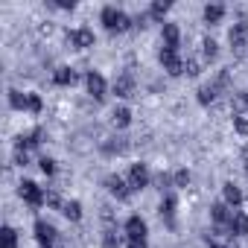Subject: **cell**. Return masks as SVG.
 <instances>
[{"instance_id":"obj_1","label":"cell","mask_w":248,"mask_h":248,"mask_svg":"<svg viewBox=\"0 0 248 248\" xmlns=\"http://www.w3.org/2000/svg\"><path fill=\"white\" fill-rule=\"evenodd\" d=\"M99 18H102V24H105L108 32H126L132 27V18L123 12V9H117V6H105Z\"/></svg>"},{"instance_id":"obj_2","label":"cell","mask_w":248,"mask_h":248,"mask_svg":"<svg viewBox=\"0 0 248 248\" xmlns=\"http://www.w3.org/2000/svg\"><path fill=\"white\" fill-rule=\"evenodd\" d=\"M228 41H231V50H233L236 59H248V24H245V21L233 24Z\"/></svg>"},{"instance_id":"obj_3","label":"cell","mask_w":248,"mask_h":248,"mask_svg":"<svg viewBox=\"0 0 248 248\" xmlns=\"http://www.w3.org/2000/svg\"><path fill=\"white\" fill-rule=\"evenodd\" d=\"M161 64H164V70L170 73V76H181L184 73V62H181V56H178V50H172V47H161Z\"/></svg>"},{"instance_id":"obj_4","label":"cell","mask_w":248,"mask_h":248,"mask_svg":"<svg viewBox=\"0 0 248 248\" xmlns=\"http://www.w3.org/2000/svg\"><path fill=\"white\" fill-rule=\"evenodd\" d=\"M18 193H21V199L30 204V207H41L44 202H47V196H44V190L35 184V181H21V187H18Z\"/></svg>"},{"instance_id":"obj_5","label":"cell","mask_w":248,"mask_h":248,"mask_svg":"<svg viewBox=\"0 0 248 248\" xmlns=\"http://www.w3.org/2000/svg\"><path fill=\"white\" fill-rule=\"evenodd\" d=\"M129 187L132 190L149 187V167L146 164H132V170H129Z\"/></svg>"},{"instance_id":"obj_6","label":"cell","mask_w":248,"mask_h":248,"mask_svg":"<svg viewBox=\"0 0 248 248\" xmlns=\"http://www.w3.org/2000/svg\"><path fill=\"white\" fill-rule=\"evenodd\" d=\"M56 236H59V231H56L50 222H44V219H38V222H35V239L41 242V248H53Z\"/></svg>"},{"instance_id":"obj_7","label":"cell","mask_w":248,"mask_h":248,"mask_svg":"<svg viewBox=\"0 0 248 248\" xmlns=\"http://www.w3.org/2000/svg\"><path fill=\"white\" fill-rule=\"evenodd\" d=\"M105 187H108V193H111V196H117L120 202H126V199L132 196V187L123 181L120 175H108V178H105Z\"/></svg>"},{"instance_id":"obj_8","label":"cell","mask_w":248,"mask_h":248,"mask_svg":"<svg viewBox=\"0 0 248 248\" xmlns=\"http://www.w3.org/2000/svg\"><path fill=\"white\" fill-rule=\"evenodd\" d=\"M114 93L123 96V99L132 96V93H135V76H132V73H120V76L114 79Z\"/></svg>"},{"instance_id":"obj_9","label":"cell","mask_w":248,"mask_h":248,"mask_svg":"<svg viewBox=\"0 0 248 248\" xmlns=\"http://www.w3.org/2000/svg\"><path fill=\"white\" fill-rule=\"evenodd\" d=\"M67 38H70V44H73V47H79V50H88V47H93V41H96V38H93V32H91L88 27L73 30Z\"/></svg>"},{"instance_id":"obj_10","label":"cell","mask_w":248,"mask_h":248,"mask_svg":"<svg viewBox=\"0 0 248 248\" xmlns=\"http://www.w3.org/2000/svg\"><path fill=\"white\" fill-rule=\"evenodd\" d=\"M85 85H88V93H91L93 99H102V96H105V79H102L99 73L91 70V73L85 76Z\"/></svg>"},{"instance_id":"obj_11","label":"cell","mask_w":248,"mask_h":248,"mask_svg":"<svg viewBox=\"0 0 248 248\" xmlns=\"http://www.w3.org/2000/svg\"><path fill=\"white\" fill-rule=\"evenodd\" d=\"M231 216H233V210H231L225 202H219V204H213V207H210V219H213L219 228H225V231H228V222H231Z\"/></svg>"},{"instance_id":"obj_12","label":"cell","mask_w":248,"mask_h":248,"mask_svg":"<svg viewBox=\"0 0 248 248\" xmlns=\"http://www.w3.org/2000/svg\"><path fill=\"white\" fill-rule=\"evenodd\" d=\"M228 233H231V236L248 233V216H245L242 210H233V216H231V222H228Z\"/></svg>"},{"instance_id":"obj_13","label":"cell","mask_w":248,"mask_h":248,"mask_svg":"<svg viewBox=\"0 0 248 248\" xmlns=\"http://www.w3.org/2000/svg\"><path fill=\"white\" fill-rule=\"evenodd\" d=\"M126 233H129V239H146V222L140 216H129L126 219Z\"/></svg>"},{"instance_id":"obj_14","label":"cell","mask_w":248,"mask_h":248,"mask_svg":"<svg viewBox=\"0 0 248 248\" xmlns=\"http://www.w3.org/2000/svg\"><path fill=\"white\" fill-rule=\"evenodd\" d=\"M161 216H164V222L172 228L175 225V196H164V202H161Z\"/></svg>"},{"instance_id":"obj_15","label":"cell","mask_w":248,"mask_h":248,"mask_svg":"<svg viewBox=\"0 0 248 248\" xmlns=\"http://www.w3.org/2000/svg\"><path fill=\"white\" fill-rule=\"evenodd\" d=\"M38 143H41V129H32L30 135H21V138H18V149H21V152L35 149Z\"/></svg>"},{"instance_id":"obj_16","label":"cell","mask_w":248,"mask_h":248,"mask_svg":"<svg viewBox=\"0 0 248 248\" xmlns=\"http://www.w3.org/2000/svg\"><path fill=\"white\" fill-rule=\"evenodd\" d=\"M0 248H18V231L3 225L0 228Z\"/></svg>"},{"instance_id":"obj_17","label":"cell","mask_w":248,"mask_h":248,"mask_svg":"<svg viewBox=\"0 0 248 248\" xmlns=\"http://www.w3.org/2000/svg\"><path fill=\"white\" fill-rule=\"evenodd\" d=\"M178 41H181V32L175 24H164V47H172L178 50Z\"/></svg>"},{"instance_id":"obj_18","label":"cell","mask_w":248,"mask_h":248,"mask_svg":"<svg viewBox=\"0 0 248 248\" xmlns=\"http://www.w3.org/2000/svg\"><path fill=\"white\" fill-rule=\"evenodd\" d=\"M222 193H225V204H228V207H236V204L242 202V190H239L236 184H231V181L222 187Z\"/></svg>"},{"instance_id":"obj_19","label":"cell","mask_w":248,"mask_h":248,"mask_svg":"<svg viewBox=\"0 0 248 248\" xmlns=\"http://www.w3.org/2000/svg\"><path fill=\"white\" fill-rule=\"evenodd\" d=\"M222 18H225V6L222 3H207L204 6V21L207 24H219Z\"/></svg>"},{"instance_id":"obj_20","label":"cell","mask_w":248,"mask_h":248,"mask_svg":"<svg viewBox=\"0 0 248 248\" xmlns=\"http://www.w3.org/2000/svg\"><path fill=\"white\" fill-rule=\"evenodd\" d=\"M9 105L15 111H30V93H21V91H9Z\"/></svg>"},{"instance_id":"obj_21","label":"cell","mask_w":248,"mask_h":248,"mask_svg":"<svg viewBox=\"0 0 248 248\" xmlns=\"http://www.w3.org/2000/svg\"><path fill=\"white\" fill-rule=\"evenodd\" d=\"M111 120H114L117 129H126L129 123H132V111H129L126 105H120V108H114V117H111Z\"/></svg>"},{"instance_id":"obj_22","label":"cell","mask_w":248,"mask_h":248,"mask_svg":"<svg viewBox=\"0 0 248 248\" xmlns=\"http://www.w3.org/2000/svg\"><path fill=\"white\" fill-rule=\"evenodd\" d=\"M53 82L62 85V88H64V85H73V82H76V73H73L70 67H59V70L53 73Z\"/></svg>"},{"instance_id":"obj_23","label":"cell","mask_w":248,"mask_h":248,"mask_svg":"<svg viewBox=\"0 0 248 248\" xmlns=\"http://www.w3.org/2000/svg\"><path fill=\"white\" fill-rule=\"evenodd\" d=\"M62 213H64L67 219H73V222H79V219H82V204H79V202H67V204L62 207Z\"/></svg>"},{"instance_id":"obj_24","label":"cell","mask_w":248,"mask_h":248,"mask_svg":"<svg viewBox=\"0 0 248 248\" xmlns=\"http://www.w3.org/2000/svg\"><path fill=\"white\" fill-rule=\"evenodd\" d=\"M170 12V3H164V0H158V3H152V9H149V15L155 18V21H164V15Z\"/></svg>"},{"instance_id":"obj_25","label":"cell","mask_w":248,"mask_h":248,"mask_svg":"<svg viewBox=\"0 0 248 248\" xmlns=\"http://www.w3.org/2000/svg\"><path fill=\"white\" fill-rule=\"evenodd\" d=\"M213 96H216V88H213V85H204V88L199 91V102H202V105H210Z\"/></svg>"},{"instance_id":"obj_26","label":"cell","mask_w":248,"mask_h":248,"mask_svg":"<svg viewBox=\"0 0 248 248\" xmlns=\"http://www.w3.org/2000/svg\"><path fill=\"white\" fill-rule=\"evenodd\" d=\"M204 59H216V53H219V44L213 41V38H204Z\"/></svg>"},{"instance_id":"obj_27","label":"cell","mask_w":248,"mask_h":248,"mask_svg":"<svg viewBox=\"0 0 248 248\" xmlns=\"http://www.w3.org/2000/svg\"><path fill=\"white\" fill-rule=\"evenodd\" d=\"M233 129H236V135H242V138L248 135V120H245L242 114H236V117H233Z\"/></svg>"},{"instance_id":"obj_28","label":"cell","mask_w":248,"mask_h":248,"mask_svg":"<svg viewBox=\"0 0 248 248\" xmlns=\"http://www.w3.org/2000/svg\"><path fill=\"white\" fill-rule=\"evenodd\" d=\"M38 164H41V172H44V175H53V172H56V161H53V158H41Z\"/></svg>"},{"instance_id":"obj_29","label":"cell","mask_w":248,"mask_h":248,"mask_svg":"<svg viewBox=\"0 0 248 248\" xmlns=\"http://www.w3.org/2000/svg\"><path fill=\"white\" fill-rule=\"evenodd\" d=\"M184 70H187L190 76H199V73H202V67H199L196 59H187V62H184Z\"/></svg>"},{"instance_id":"obj_30","label":"cell","mask_w":248,"mask_h":248,"mask_svg":"<svg viewBox=\"0 0 248 248\" xmlns=\"http://www.w3.org/2000/svg\"><path fill=\"white\" fill-rule=\"evenodd\" d=\"M175 184H178V187H187V184H190V172H187V170H178V172H175Z\"/></svg>"},{"instance_id":"obj_31","label":"cell","mask_w":248,"mask_h":248,"mask_svg":"<svg viewBox=\"0 0 248 248\" xmlns=\"http://www.w3.org/2000/svg\"><path fill=\"white\" fill-rule=\"evenodd\" d=\"M30 111H32V114L41 111V96H38V93H30Z\"/></svg>"},{"instance_id":"obj_32","label":"cell","mask_w":248,"mask_h":248,"mask_svg":"<svg viewBox=\"0 0 248 248\" xmlns=\"http://www.w3.org/2000/svg\"><path fill=\"white\" fill-rule=\"evenodd\" d=\"M233 105H236L239 111H242V108H248V96H245V93H236V96H233Z\"/></svg>"},{"instance_id":"obj_33","label":"cell","mask_w":248,"mask_h":248,"mask_svg":"<svg viewBox=\"0 0 248 248\" xmlns=\"http://www.w3.org/2000/svg\"><path fill=\"white\" fill-rule=\"evenodd\" d=\"M15 164H18V167H27V164H30V161H27V152L18 149V152H15Z\"/></svg>"},{"instance_id":"obj_34","label":"cell","mask_w":248,"mask_h":248,"mask_svg":"<svg viewBox=\"0 0 248 248\" xmlns=\"http://www.w3.org/2000/svg\"><path fill=\"white\" fill-rule=\"evenodd\" d=\"M47 204H50V207H59V204H62V199H59L56 193H50V196H47Z\"/></svg>"},{"instance_id":"obj_35","label":"cell","mask_w":248,"mask_h":248,"mask_svg":"<svg viewBox=\"0 0 248 248\" xmlns=\"http://www.w3.org/2000/svg\"><path fill=\"white\" fill-rule=\"evenodd\" d=\"M105 248H117V236L114 233H105Z\"/></svg>"},{"instance_id":"obj_36","label":"cell","mask_w":248,"mask_h":248,"mask_svg":"<svg viewBox=\"0 0 248 248\" xmlns=\"http://www.w3.org/2000/svg\"><path fill=\"white\" fill-rule=\"evenodd\" d=\"M129 248H146V239H129Z\"/></svg>"},{"instance_id":"obj_37","label":"cell","mask_w":248,"mask_h":248,"mask_svg":"<svg viewBox=\"0 0 248 248\" xmlns=\"http://www.w3.org/2000/svg\"><path fill=\"white\" fill-rule=\"evenodd\" d=\"M222 248H239V245H236V239H233V236H228V239L222 242Z\"/></svg>"},{"instance_id":"obj_38","label":"cell","mask_w":248,"mask_h":248,"mask_svg":"<svg viewBox=\"0 0 248 248\" xmlns=\"http://www.w3.org/2000/svg\"><path fill=\"white\" fill-rule=\"evenodd\" d=\"M56 6H59V9H73L76 3H67V0H59V3H56Z\"/></svg>"}]
</instances>
